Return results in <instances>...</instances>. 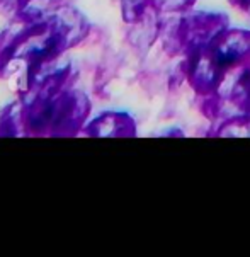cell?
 <instances>
[{
    "label": "cell",
    "instance_id": "6da1fadb",
    "mask_svg": "<svg viewBox=\"0 0 250 257\" xmlns=\"http://www.w3.org/2000/svg\"><path fill=\"white\" fill-rule=\"evenodd\" d=\"M89 133L94 137H124V135L131 133L130 119L122 114H104L97 117L90 126Z\"/></svg>",
    "mask_w": 250,
    "mask_h": 257
}]
</instances>
